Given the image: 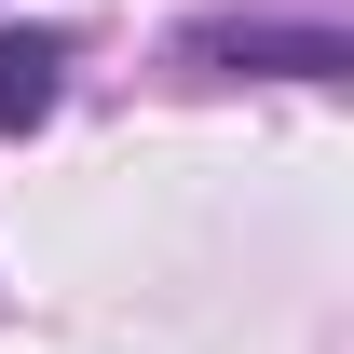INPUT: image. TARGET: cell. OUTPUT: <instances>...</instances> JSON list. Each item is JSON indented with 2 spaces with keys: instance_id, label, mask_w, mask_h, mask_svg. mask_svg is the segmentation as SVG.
Masks as SVG:
<instances>
[{
  "instance_id": "obj_1",
  "label": "cell",
  "mask_w": 354,
  "mask_h": 354,
  "mask_svg": "<svg viewBox=\"0 0 354 354\" xmlns=\"http://www.w3.org/2000/svg\"><path fill=\"white\" fill-rule=\"evenodd\" d=\"M191 68H218V82H354V41L341 28H191Z\"/></svg>"
},
{
  "instance_id": "obj_2",
  "label": "cell",
  "mask_w": 354,
  "mask_h": 354,
  "mask_svg": "<svg viewBox=\"0 0 354 354\" xmlns=\"http://www.w3.org/2000/svg\"><path fill=\"white\" fill-rule=\"evenodd\" d=\"M68 95V41L55 28H0V136H41Z\"/></svg>"
}]
</instances>
